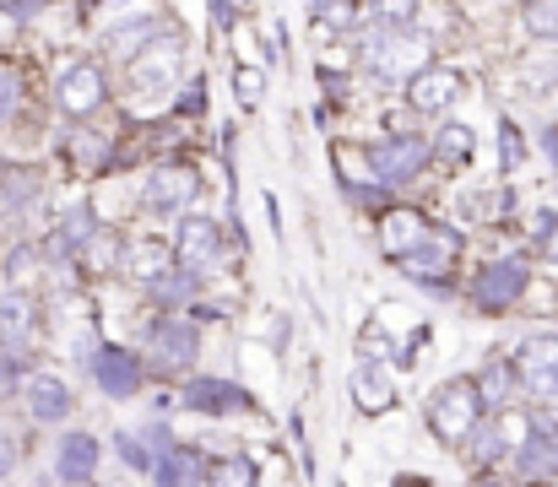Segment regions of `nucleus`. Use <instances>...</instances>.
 Here are the masks:
<instances>
[{
	"instance_id": "16",
	"label": "nucleus",
	"mask_w": 558,
	"mask_h": 487,
	"mask_svg": "<svg viewBox=\"0 0 558 487\" xmlns=\"http://www.w3.org/2000/svg\"><path fill=\"white\" fill-rule=\"evenodd\" d=\"M147 472H153V487H201V450H190V445H169Z\"/></svg>"
},
{
	"instance_id": "5",
	"label": "nucleus",
	"mask_w": 558,
	"mask_h": 487,
	"mask_svg": "<svg viewBox=\"0 0 558 487\" xmlns=\"http://www.w3.org/2000/svg\"><path fill=\"white\" fill-rule=\"evenodd\" d=\"M87 368H93V379H98V390H104L109 401H131V395L142 390V379H147V374H142V357L125 352V346H98Z\"/></svg>"
},
{
	"instance_id": "2",
	"label": "nucleus",
	"mask_w": 558,
	"mask_h": 487,
	"mask_svg": "<svg viewBox=\"0 0 558 487\" xmlns=\"http://www.w3.org/2000/svg\"><path fill=\"white\" fill-rule=\"evenodd\" d=\"M364 65L385 82H401V76L412 82L423 71V38L412 27H379L369 38V49H364Z\"/></svg>"
},
{
	"instance_id": "32",
	"label": "nucleus",
	"mask_w": 558,
	"mask_h": 487,
	"mask_svg": "<svg viewBox=\"0 0 558 487\" xmlns=\"http://www.w3.org/2000/svg\"><path fill=\"white\" fill-rule=\"evenodd\" d=\"M114 450H120V461H125V466H136V472H147V466H153V455H147V445H142L136 434H114Z\"/></svg>"
},
{
	"instance_id": "28",
	"label": "nucleus",
	"mask_w": 558,
	"mask_h": 487,
	"mask_svg": "<svg viewBox=\"0 0 558 487\" xmlns=\"http://www.w3.org/2000/svg\"><path fill=\"white\" fill-rule=\"evenodd\" d=\"M428 153H439V158H472V131H466V125H445V131H439V147H428Z\"/></svg>"
},
{
	"instance_id": "40",
	"label": "nucleus",
	"mask_w": 558,
	"mask_h": 487,
	"mask_svg": "<svg viewBox=\"0 0 558 487\" xmlns=\"http://www.w3.org/2000/svg\"><path fill=\"white\" fill-rule=\"evenodd\" d=\"M0 5H5L11 16H33V11H38V0H0Z\"/></svg>"
},
{
	"instance_id": "14",
	"label": "nucleus",
	"mask_w": 558,
	"mask_h": 487,
	"mask_svg": "<svg viewBox=\"0 0 558 487\" xmlns=\"http://www.w3.org/2000/svg\"><path fill=\"white\" fill-rule=\"evenodd\" d=\"M98 455H104V445L93 439V434H65L60 445H54V472H60V483H93V472H98Z\"/></svg>"
},
{
	"instance_id": "26",
	"label": "nucleus",
	"mask_w": 558,
	"mask_h": 487,
	"mask_svg": "<svg viewBox=\"0 0 558 487\" xmlns=\"http://www.w3.org/2000/svg\"><path fill=\"white\" fill-rule=\"evenodd\" d=\"M147 288H153L158 304H185L190 293H195V277H190V271H158Z\"/></svg>"
},
{
	"instance_id": "15",
	"label": "nucleus",
	"mask_w": 558,
	"mask_h": 487,
	"mask_svg": "<svg viewBox=\"0 0 558 487\" xmlns=\"http://www.w3.org/2000/svg\"><path fill=\"white\" fill-rule=\"evenodd\" d=\"M195 173L190 168H158L153 179H147V190H142V200L153 206V211H180V206H190L195 200Z\"/></svg>"
},
{
	"instance_id": "33",
	"label": "nucleus",
	"mask_w": 558,
	"mask_h": 487,
	"mask_svg": "<svg viewBox=\"0 0 558 487\" xmlns=\"http://www.w3.org/2000/svg\"><path fill=\"white\" fill-rule=\"evenodd\" d=\"M521 158H526V147H521V131L505 120V125H499V162H505V168H521Z\"/></svg>"
},
{
	"instance_id": "39",
	"label": "nucleus",
	"mask_w": 558,
	"mask_h": 487,
	"mask_svg": "<svg viewBox=\"0 0 558 487\" xmlns=\"http://www.w3.org/2000/svg\"><path fill=\"white\" fill-rule=\"evenodd\" d=\"M543 153H548V162L558 168V125H548V131H543Z\"/></svg>"
},
{
	"instance_id": "19",
	"label": "nucleus",
	"mask_w": 558,
	"mask_h": 487,
	"mask_svg": "<svg viewBox=\"0 0 558 487\" xmlns=\"http://www.w3.org/2000/svg\"><path fill=\"white\" fill-rule=\"evenodd\" d=\"M174 71H180V44H147L142 54H136V87H163V82H174Z\"/></svg>"
},
{
	"instance_id": "29",
	"label": "nucleus",
	"mask_w": 558,
	"mask_h": 487,
	"mask_svg": "<svg viewBox=\"0 0 558 487\" xmlns=\"http://www.w3.org/2000/svg\"><path fill=\"white\" fill-rule=\"evenodd\" d=\"M526 27L537 38H558V0H526Z\"/></svg>"
},
{
	"instance_id": "9",
	"label": "nucleus",
	"mask_w": 558,
	"mask_h": 487,
	"mask_svg": "<svg viewBox=\"0 0 558 487\" xmlns=\"http://www.w3.org/2000/svg\"><path fill=\"white\" fill-rule=\"evenodd\" d=\"M185 406L190 412H206V417H233V412H250L255 395L244 385H233V379H211L206 374V379H190Z\"/></svg>"
},
{
	"instance_id": "22",
	"label": "nucleus",
	"mask_w": 558,
	"mask_h": 487,
	"mask_svg": "<svg viewBox=\"0 0 558 487\" xmlns=\"http://www.w3.org/2000/svg\"><path fill=\"white\" fill-rule=\"evenodd\" d=\"M472 385H477V401H483V412H488V406L499 412V406H505V395L515 390V368H510L505 357H494V363L483 368V379H472Z\"/></svg>"
},
{
	"instance_id": "35",
	"label": "nucleus",
	"mask_w": 558,
	"mask_h": 487,
	"mask_svg": "<svg viewBox=\"0 0 558 487\" xmlns=\"http://www.w3.org/2000/svg\"><path fill=\"white\" fill-rule=\"evenodd\" d=\"M16 374H22V352H0V395L16 385Z\"/></svg>"
},
{
	"instance_id": "41",
	"label": "nucleus",
	"mask_w": 558,
	"mask_h": 487,
	"mask_svg": "<svg viewBox=\"0 0 558 487\" xmlns=\"http://www.w3.org/2000/svg\"><path fill=\"white\" fill-rule=\"evenodd\" d=\"M548 260H558V239H554V249H548Z\"/></svg>"
},
{
	"instance_id": "34",
	"label": "nucleus",
	"mask_w": 558,
	"mask_h": 487,
	"mask_svg": "<svg viewBox=\"0 0 558 487\" xmlns=\"http://www.w3.org/2000/svg\"><path fill=\"white\" fill-rule=\"evenodd\" d=\"M16 98H22V87H16V76H11V71L0 65V125H5V120L16 114Z\"/></svg>"
},
{
	"instance_id": "31",
	"label": "nucleus",
	"mask_w": 558,
	"mask_h": 487,
	"mask_svg": "<svg viewBox=\"0 0 558 487\" xmlns=\"http://www.w3.org/2000/svg\"><path fill=\"white\" fill-rule=\"evenodd\" d=\"M233 93H239V104H260V93H266V71H260V65H244V71L233 76Z\"/></svg>"
},
{
	"instance_id": "36",
	"label": "nucleus",
	"mask_w": 558,
	"mask_h": 487,
	"mask_svg": "<svg viewBox=\"0 0 558 487\" xmlns=\"http://www.w3.org/2000/svg\"><path fill=\"white\" fill-rule=\"evenodd\" d=\"M195 109H206V82H190L185 98H180V114H195Z\"/></svg>"
},
{
	"instance_id": "17",
	"label": "nucleus",
	"mask_w": 558,
	"mask_h": 487,
	"mask_svg": "<svg viewBox=\"0 0 558 487\" xmlns=\"http://www.w3.org/2000/svg\"><path fill=\"white\" fill-rule=\"evenodd\" d=\"M428 233H434V222H423V217H412V211H390L385 228H379V249H385L390 260H401V255H412Z\"/></svg>"
},
{
	"instance_id": "20",
	"label": "nucleus",
	"mask_w": 558,
	"mask_h": 487,
	"mask_svg": "<svg viewBox=\"0 0 558 487\" xmlns=\"http://www.w3.org/2000/svg\"><path fill=\"white\" fill-rule=\"evenodd\" d=\"M158 38V11H136V22H125V27H109V54H120V60H136L147 44Z\"/></svg>"
},
{
	"instance_id": "18",
	"label": "nucleus",
	"mask_w": 558,
	"mask_h": 487,
	"mask_svg": "<svg viewBox=\"0 0 558 487\" xmlns=\"http://www.w3.org/2000/svg\"><path fill=\"white\" fill-rule=\"evenodd\" d=\"M27 336H33V299L0 293V352H22Z\"/></svg>"
},
{
	"instance_id": "4",
	"label": "nucleus",
	"mask_w": 558,
	"mask_h": 487,
	"mask_svg": "<svg viewBox=\"0 0 558 487\" xmlns=\"http://www.w3.org/2000/svg\"><path fill=\"white\" fill-rule=\"evenodd\" d=\"M147 352L163 368H185V363H195V352H201V325L180 320V315H158V320L147 325Z\"/></svg>"
},
{
	"instance_id": "12",
	"label": "nucleus",
	"mask_w": 558,
	"mask_h": 487,
	"mask_svg": "<svg viewBox=\"0 0 558 487\" xmlns=\"http://www.w3.org/2000/svg\"><path fill=\"white\" fill-rule=\"evenodd\" d=\"M515 472L526 477V483H548L558 472V428H543V423H532L526 428V439L515 445Z\"/></svg>"
},
{
	"instance_id": "42",
	"label": "nucleus",
	"mask_w": 558,
	"mask_h": 487,
	"mask_svg": "<svg viewBox=\"0 0 558 487\" xmlns=\"http://www.w3.org/2000/svg\"><path fill=\"white\" fill-rule=\"evenodd\" d=\"M76 487H93V483H76Z\"/></svg>"
},
{
	"instance_id": "3",
	"label": "nucleus",
	"mask_w": 558,
	"mask_h": 487,
	"mask_svg": "<svg viewBox=\"0 0 558 487\" xmlns=\"http://www.w3.org/2000/svg\"><path fill=\"white\" fill-rule=\"evenodd\" d=\"M450 255H456V233H428L412 255H401V271H407L412 282H423L434 299H450V282H445Z\"/></svg>"
},
{
	"instance_id": "8",
	"label": "nucleus",
	"mask_w": 558,
	"mask_h": 487,
	"mask_svg": "<svg viewBox=\"0 0 558 487\" xmlns=\"http://www.w3.org/2000/svg\"><path fill=\"white\" fill-rule=\"evenodd\" d=\"M22 406H27L33 423H65L71 406H76V395H71V385L54 379V374H27V379H22Z\"/></svg>"
},
{
	"instance_id": "1",
	"label": "nucleus",
	"mask_w": 558,
	"mask_h": 487,
	"mask_svg": "<svg viewBox=\"0 0 558 487\" xmlns=\"http://www.w3.org/2000/svg\"><path fill=\"white\" fill-rule=\"evenodd\" d=\"M483 417V401H477V385L472 379H450L428 395V428L445 439V445H461Z\"/></svg>"
},
{
	"instance_id": "21",
	"label": "nucleus",
	"mask_w": 558,
	"mask_h": 487,
	"mask_svg": "<svg viewBox=\"0 0 558 487\" xmlns=\"http://www.w3.org/2000/svg\"><path fill=\"white\" fill-rule=\"evenodd\" d=\"M353 395H359V406H364V412L390 406V374H385V363H379V357H364V363L353 368Z\"/></svg>"
},
{
	"instance_id": "37",
	"label": "nucleus",
	"mask_w": 558,
	"mask_h": 487,
	"mask_svg": "<svg viewBox=\"0 0 558 487\" xmlns=\"http://www.w3.org/2000/svg\"><path fill=\"white\" fill-rule=\"evenodd\" d=\"M16 472V445H11V434L0 428V477H11Z\"/></svg>"
},
{
	"instance_id": "25",
	"label": "nucleus",
	"mask_w": 558,
	"mask_h": 487,
	"mask_svg": "<svg viewBox=\"0 0 558 487\" xmlns=\"http://www.w3.org/2000/svg\"><path fill=\"white\" fill-rule=\"evenodd\" d=\"M125 266H131V277H142V282H153L158 271H169V255H163V244H158V239H142V244H131V255H125Z\"/></svg>"
},
{
	"instance_id": "23",
	"label": "nucleus",
	"mask_w": 558,
	"mask_h": 487,
	"mask_svg": "<svg viewBox=\"0 0 558 487\" xmlns=\"http://www.w3.org/2000/svg\"><path fill=\"white\" fill-rule=\"evenodd\" d=\"M521 374H558V336L537 330L521 341Z\"/></svg>"
},
{
	"instance_id": "24",
	"label": "nucleus",
	"mask_w": 558,
	"mask_h": 487,
	"mask_svg": "<svg viewBox=\"0 0 558 487\" xmlns=\"http://www.w3.org/2000/svg\"><path fill=\"white\" fill-rule=\"evenodd\" d=\"M87 239H93V206H76V211L60 222V233H54V255H76Z\"/></svg>"
},
{
	"instance_id": "10",
	"label": "nucleus",
	"mask_w": 558,
	"mask_h": 487,
	"mask_svg": "<svg viewBox=\"0 0 558 487\" xmlns=\"http://www.w3.org/2000/svg\"><path fill=\"white\" fill-rule=\"evenodd\" d=\"M526 293V266L521 260H494L477 282H472V299H477V309H488V315H499L505 304H515Z\"/></svg>"
},
{
	"instance_id": "27",
	"label": "nucleus",
	"mask_w": 558,
	"mask_h": 487,
	"mask_svg": "<svg viewBox=\"0 0 558 487\" xmlns=\"http://www.w3.org/2000/svg\"><path fill=\"white\" fill-rule=\"evenodd\" d=\"M211 487H255V461L250 455H228L211 466Z\"/></svg>"
},
{
	"instance_id": "38",
	"label": "nucleus",
	"mask_w": 558,
	"mask_h": 487,
	"mask_svg": "<svg viewBox=\"0 0 558 487\" xmlns=\"http://www.w3.org/2000/svg\"><path fill=\"white\" fill-rule=\"evenodd\" d=\"M211 22H217V27H233V22H239L233 0H211Z\"/></svg>"
},
{
	"instance_id": "7",
	"label": "nucleus",
	"mask_w": 558,
	"mask_h": 487,
	"mask_svg": "<svg viewBox=\"0 0 558 487\" xmlns=\"http://www.w3.org/2000/svg\"><path fill=\"white\" fill-rule=\"evenodd\" d=\"M456 98H461V71H450V65H423L407 82V104L417 114H445Z\"/></svg>"
},
{
	"instance_id": "6",
	"label": "nucleus",
	"mask_w": 558,
	"mask_h": 487,
	"mask_svg": "<svg viewBox=\"0 0 558 487\" xmlns=\"http://www.w3.org/2000/svg\"><path fill=\"white\" fill-rule=\"evenodd\" d=\"M423 162H428V142L423 136H390V142L369 147V173L379 184H407Z\"/></svg>"
},
{
	"instance_id": "13",
	"label": "nucleus",
	"mask_w": 558,
	"mask_h": 487,
	"mask_svg": "<svg viewBox=\"0 0 558 487\" xmlns=\"http://www.w3.org/2000/svg\"><path fill=\"white\" fill-rule=\"evenodd\" d=\"M217 260H222V233H217V222L190 217L185 228H180V271L201 277V271H211Z\"/></svg>"
},
{
	"instance_id": "11",
	"label": "nucleus",
	"mask_w": 558,
	"mask_h": 487,
	"mask_svg": "<svg viewBox=\"0 0 558 487\" xmlns=\"http://www.w3.org/2000/svg\"><path fill=\"white\" fill-rule=\"evenodd\" d=\"M54 98H60V109H65V114H93V109L104 104V71H98L93 60L65 65V76H60Z\"/></svg>"
},
{
	"instance_id": "30",
	"label": "nucleus",
	"mask_w": 558,
	"mask_h": 487,
	"mask_svg": "<svg viewBox=\"0 0 558 487\" xmlns=\"http://www.w3.org/2000/svg\"><path fill=\"white\" fill-rule=\"evenodd\" d=\"M417 11V0H374V22L379 27H407Z\"/></svg>"
}]
</instances>
